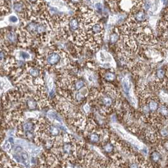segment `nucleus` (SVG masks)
Returning <instances> with one entry per match:
<instances>
[{"label": "nucleus", "instance_id": "obj_11", "mask_svg": "<svg viewBox=\"0 0 168 168\" xmlns=\"http://www.w3.org/2000/svg\"><path fill=\"white\" fill-rule=\"evenodd\" d=\"M160 134L162 137H166L168 136V128L166 127L161 128L160 129Z\"/></svg>", "mask_w": 168, "mask_h": 168}, {"label": "nucleus", "instance_id": "obj_12", "mask_svg": "<svg viewBox=\"0 0 168 168\" xmlns=\"http://www.w3.org/2000/svg\"><path fill=\"white\" fill-rule=\"evenodd\" d=\"M75 88L76 90H80V89L82 88L84 85H85V83H84L83 81L82 80H79V81H77L75 83Z\"/></svg>", "mask_w": 168, "mask_h": 168}, {"label": "nucleus", "instance_id": "obj_7", "mask_svg": "<svg viewBox=\"0 0 168 168\" xmlns=\"http://www.w3.org/2000/svg\"><path fill=\"white\" fill-rule=\"evenodd\" d=\"M13 9L16 11V12H20L24 9V4H22L21 3L17 2L13 5Z\"/></svg>", "mask_w": 168, "mask_h": 168}, {"label": "nucleus", "instance_id": "obj_18", "mask_svg": "<svg viewBox=\"0 0 168 168\" xmlns=\"http://www.w3.org/2000/svg\"><path fill=\"white\" fill-rule=\"evenodd\" d=\"M28 106H29V108L31 109H33L35 108L36 106V103L35 101H33V100H29L27 103Z\"/></svg>", "mask_w": 168, "mask_h": 168}, {"label": "nucleus", "instance_id": "obj_5", "mask_svg": "<svg viewBox=\"0 0 168 168\" xmlns=\"http://www.w3.org/2000/svg\"><path fill=\"white\" fill-rule=\"evenodd\" d=\"M29 74L32 77H37L39 75H40V72H39L38 70L35 68V67H32V68L29 69Z\"/></svg>", "mask_w": 168, "mask_h": 168}, {"label": "nucleus", "instance_id": "obj_4", "mask_svg": "<svg viewBox=\"0 0 168 168\" xmlns=\"http://www.w3.org/2000/svg\"><path fill=\"white\" fill-rule=\"evenodd\" d=\"M69 27L72 30H76L79 27V21L76 19H72L69 22Z\"/></svg>", "mask_w": 168, "mask_h": 168}, {"label": "nucleus", "instance_id": "obj_6", "mask_svg": "<svg viewBox=\"0 0 168 168\" xmlns=\"http://www.w3.org/2000/svg\"><path fill=\"white\" fill-rule=\"evenodd\" d=\"M105 79L108 81H113L115 80V75L111 72H106L104 75Z\"/></svg>", "mask_w": 168, "mask_h": 168}, {"label": "nucleus", "instance_id": "obj_3", "mask_svg": "<svg viewBox=\"0 0 168 168\" xmlns=\"http://www.w3.org/2000/svg\"><path fill=\"white\" fill-rule=\"evenodd\" d=\"M7 40L11 43H15L18 40V36L14 32H9L7 34Z\"/></svg>", "mask_w": 168, "mask_h": 168}, {"label": "nucleus", "instance_id": "obj_24", "mask_svg": "<svg viewBox=\"0 0 168 168\" xmlns=\"http://www.w3.org/2000/svg\"><path fill=\"white\" fill-rule=\"evenodd\" d=\"M130 168H138V166L136 164H131Z\"/></svg>", "mask_w": 168, "mask_h": 168}, {"label": "nucleus", "instance_id": "obj_15", "mask_svg": "<svg viewBox=\"0 0 168 168\" xmlns=\"http://www.w3.org/2000/svg\"><path fill=\"white\" fill-rule=\"evenodd\" d=\"M164 76V71L162 70H158L157 71V77L159 78H162Z\"/></svg>", "mask_w": 168, "mask_h": 168}, {"label": "nucleus", "instance_id": "obj_2", "mask_svg": "<svg viewBox=\"0 0 168 168\" xmlns=\"http://www.w3.org/2000/svg\"><path fill=\"white\" fill-rule=\"evenodd\" d=\"M33 128H34V125L32 122L28 121L25 123H24L21 126L22 131L24 132L27 133H32V132L33 130Z\"/></svg>", "mask_w": 168, "mask_h": 168}, {"label": "nucleus", "instance_id": "obj_9", "mask_svg": "<svg viewBox=\"0 0 168 168\" xmlns=\"http://www.w3.org/2000/svg\"><path fill=\"white\" fill-rule=\"evenodd\" d=\"M110 39L112 43H115L116 42H117V41H118V39H119L118 33H115V32L111 33V34L110 35Z\"/></svg>", "mask_w": 168, "mask_h": 168}, {"label": "nucleus", "instance_id": "obj_10", "mask_svg": "<svg viewBox=\"0 0 168 168\" xmlns=\"http://www.w3.org/2000/svg\"><path fill=\"white\" fill-rule=\"evenodd\" d=\"M90 140H91V141L93 142H94V143L98 142L99 140V136L98 135L97 133H92L90 135Z\"/></svg>", "mask_w": 168, "mask_h": 168}, {"label": "nucleus", "instance_id": "obj_8", "mask_svg": "<svg viewBox=\"0 0 168 168\" xmlns=\"http://www.w3.org/2000/svg\"><path fill=\"white\" fill-rule=\"evenodd\" d=\"M122 85H123V88H124V91H125V92L127 94L129 93L130 85H129V83H128V82L127 80H124L122 83Z\"/></svg>", "mask_w": 168, "mask_h": 168}, {"label": "nucleus", "instance_id": "obj_21", "mask_svg": "<svg viewBox=\"0 0 168 168\" xmlns=\"http://www.w3.org/2000/svg\"><path fill=\"white\" fill-rule=\"evenodd\" d=\"M94 7L97 10H101L102 9V5L99 3H97V4H95Z\"/></svg>", "mask_w": 168, "mask_h": 168}, {"label": "nucleus", "instance_id": "obj_17", "mask_svg": "<svg viewBox=\"0 0 168 168\" xmlns=\"http://www.w3.org/2000/svg\"><path fill=\"white\" fill-rule=\"evenodd\" d=\"M84 96H83V95L81 93L79 92L76 95V99L77 101H79V102L82 101L83 99H84Z\"/></svg>", "mask_w": 168, "mask_h": 168}, {"label": "nucleus", "instance_id": "obj_14", "mask_svg": "<svg viewBox=\"0 0 168 168\" xmlns=\"http://www.w3.org/2000/svg\"><path fill=\"white\" fill-rule=\"evenodd\" d=\"M4 149L6 150L7 152H10L12 150V143L10 142H7L4 145Z\"/></svg>", "mask_w": 168, "mask_h": 168}, {"label": "nucleus", "instance_id": "obj_23", "mask_svg": "<svg viewBox=\"0 0 168 168\" xmlns=\"http://www.w3.org/2000/svg\"><path fill=\"white\" fill-rule=\"evenodd\" d=\"M84 109L86 112H89V110H90V106L88 104H86L85 106H84Z\"/></svg>", "mask_w": 168, "mask_h": 168}, {"label": "nucleus", "instance_id": "obj_16", "mask_svg": "<svg viewBox=\"0 0 168 168\" xmlns=\"http://www.w3.org/2000/svg\"><path fill=\"white\" fill-rule=\"evenodd\" d=\"M105 149L107 152H111L113 150V146L110 143H107L105 145Z\"/></svg>", "mask_w": 168, "mask_h": 168}, {"label": "nucleus", "instance_id": "obj_1", "mask_svg": "<svg viewBox=\"0 0 168 168\" xmlns=\"http://www.w3.org/2000/svg\"><path fill=\"white\" fill-rule=\"evenodd\" d=\"M60 60V54L55 52L49 53L46 59L47 64L50 66H54L56 64H57L59 62Z\"/></svg>", "mask_w": 168, "mask_h": 168}, {"label": "nucleus", "instance_id": "obj_19", "mask_svg": "<svg viewBox=\"0 0 168 168\" xmlns=\"http://www.w3.org/2000/svg\"><path fill=\"white\" fill-rule=\"evenodd\" d=\"M153 158L155 161H158L160 158V155L158 152H154L153 154Z\"/></svg>", "mask_w": 168, "mask_h": 168}, {"label": "nucleus", "instance_id": "obj_22", "mask_svg": "<svg viewBox=\"0 0 168 168\" xmlns=\"http://www.w3.org/2000/svg\"><path fill=\"white\" fill-rule=\"evenodd\" d=\"M4 58V54L3 51H0V61H2Z\"/></svg>", "mask_w": 168, "mask_h": 168}, {"label": "nucleus", "instance_id": "obj_20", "mask_svg": "<svg viewBox=\"0 0 168 168\" xmlns=\"http://www.w3.org/2000/svg\"><path fill=\"white\" fill-rule=\"evenodd\" d=\"M10 21L12 23H16L18 22V18L16 16H11L9 18Z\"/></svg>", "mask_w": 168, "mask_h": 168}, {"label": "nucleus", "instance_id": "obj_13", "mask_svg": "<svg viewBox=\"0 0 168 168\" xmlns=\"http://www.w3.org/2000/svg\"><path fill=\"white\" fill-rule=\"evenodd\" d=\"M20 56L23 59H29L30 58V55L25 51H21L20 53Z\"/></svg>", "mask_w": 168, "mask_h": 168}]
</instances>
